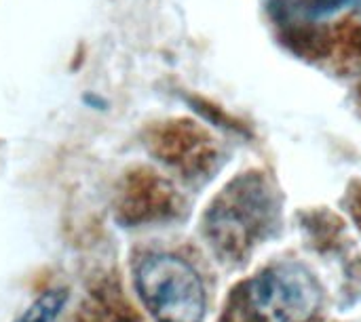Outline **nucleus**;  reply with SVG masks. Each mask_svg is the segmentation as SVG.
I'll list each match as a JSON object with an SVG mask.
<instances>
[{
  "label": "nucleus",
  "mask_w": 361,
  "mask_h": 322,
  "mask_svg": "<svg viewBox=\"0 0 361 322\" xmlns=\"http://www.w3.org/2000/svg\"><path fill=\"white\" fill-rule=\"evenodd\" d=\"M135 291L154 322H203L207 297L197 270L171 253H152L135 266Z\"/></svg>",
  "instance_id": "obj_1"
},
{
  "label": "nucleus",
  "mask_w": 361,
  "mask_h": 322,
  "mask_svg": "<svg viewBox=\"0 0 361 322\" xmlns=\"http://www.w3.org/2000/svg\"><path fill=\"white\" fill-rule=\"evenodd\" d=\"M245 302L254 322H313L324 293L305 266L283 262L262 270L247 285Z\"/></svg>",
  "instance_id": "obj_2"
},
{
  "label": "nucleus",
  "mask_w": 361,
  "mask_h": 322,
  "mask_svg": "<svg viewBox=\"0 0 361 322\" xmlns=\"http://www.w3.org/2000/svg\"><path fill=\"white\" fill-rule=\"evenodd\" d=\"M269 198L260 186L250 188L243 183L241 190L228 194L222 207H216L209 217V236L224 253H243L245 247L262 234L269 221Z\"/></svg>",
  "instance_id": "obj_3"
},
{
  "label": "nucleus",
  "mask_w": 361,
  "mask_h": 322,
  "mask_svg": "<svg viewBox=\"0 0 361 322\" xmlns=\"http://www.w3.org/2000/svg\"><path fill=\"white\" fill-rule=\"evenodd\" d=\"M66 302L68 293L63 289H51L42 293L15 322H55Z\"/></svg>",
  "instance_id": "obj_4"
}]
</instances>
